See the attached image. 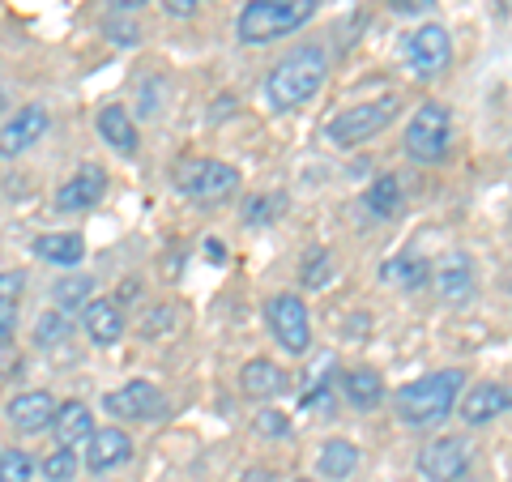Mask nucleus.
Instances as JSON below:
<instances>
[{
	"instance_id": "nucleus-4",
	"label": "nucleus",
	"mask_w": 512,
	"mask_h": 482,
	"mask_svg": "<svg viewBox=\"0 0 512 482\" xmlns=\"http://www.w3.org/2000/svg\"><path fill=\"white\" fill-rule=\"evenodd\" d=\"M448 141H453V111H448L444 103H423L419 111L410 116L406 124V154L414 158V163H440V158L448 154Z\"/></svg>"
},
{
	"instance_id": "nucleus-26",
	"label": "nucleus",
	"mask_w": 512,
	"mask_h": 482,
	"mask_svg": "<svg viewBox=\"0 0 512 482\" xmlns=\"http://www.w3.org/2000/svg\"><path fill=\"white\" fill-rule=\"evenodd\" d=\"M52 299H56L60 312H82L86 303L94 299V278H90V273H73V278H60L56 291H52Z\"/></svg>"
},
{
	"instance_id": "nucleus-11",
	"label": "nucleus",
	"mask_w": 512,
	"mask_h": 482,
	"mask_svg": "<svg viewBox=\"0 0 512 482\" xmlns=\"http://www.w3.org/2000/svg\"><path fill=\"white\" fill-rule=\"evenodd\" d=\"M103 192H107V171L90 163L82 171H73L69 180L56 188V210L60 214H86L103 201Z\"/></svg>"
},
{
	"instance_id": "nucleus-9",
	"label": "nucleus",
	"mask_w": 512,
	"mask_h": 482,
	"mask_svg": "<svg viewBox=\"0 0 512 482\" xmlns=\"http://www.w3.org/2000/svg\"><path fill=\"white\" fill-rule=\"evenodd\" d=\"M103 406H107V414H116V419L154 423V419H163L167 401H163V393H158L150 380H128L124 389L107 393V401H103Z\"/></svg>"
},
{
	"instance_id": "nucleus-25",
	"label": "nucleus",
	"mask_w": 512,
	"mask_h": 482,
	"mask_svg": "<svg viewBox=\"0 0 512 482\" xmlns=\"http://www.w3.org/2000/svg\"><path fill=\"white\" fill-rule=\"evenodd\" d=\"M363 201L376 218H393L397 210H402V184H397V175H376Z\"/></svg>"
},
{
	"instance_id": "nucleus-35",
	"label": "nucleus",
	"mask_w": 512,
	"mask_h": 482,
	"mask_svg": "<svg viewBox=\"0 0 512 482\" xmlns=\"http://www.w3.org/2000/svg\"><path fill=\"white\" fill-rule=\"evenodd\" d=\"M205 244H210V248H205V252H210V261H218V256H227V252L218 248V239H205Z\"/></svg>"
},
{
	"instance_id": "nucleus-22",
	"label": "nucleus",
	"mask_w": 512,
	"mask_h": 482,
	"mask_svg": "<svg viewBox=\"0 0 512 482\" xmlns=\"http://www.w3.org/2000/svg\"><path fill=\"white\" fill-rule=\"evenodd\" d=\"M342 393L355 410H376L384 401V380L372 372V367H359V372H346L342 376Z\"/></svg>"
},
{
	"instance_id": "nucleus-3",
	"label": "nucleus",
	"mask_w": 512,
	"mask_h": 482,
	"mask_svg": "<svg viewBox=\"0 0 512 482\" xmlns=\"http://www.w3.org/2000/svg\"><path fill=\"white\" fill-rule=\"evenodd\" d=\"M316 13V0H248L239 13V39L244 43H274L282 35H295Z\"/></svg>"
},
{
	"instance_id": "nucleus-5",
	"label": "nucleus",
	"mask_w": 512,
	"mask_h": 482,
	"mask_svg": "<svg viewBox=\"0 0 512 482\" xmlns=\"http://www.w3.org/2000/svg\"><path fill=\"white\" fill-rule=\"evenodd\" d=\"M397 116V99H376V103H359V107H346L338 111L329 124H325V141L329 146H359V141H372L376 133L393 124Z\"/></svg>"
},
{
	"instance_id": "nucleus-17",
	"label": "nucleus",
	"mask_w": 512,
	"mask_h": 482,
	"mask_svg": "<svg viewBox=\"0 0 512 482\" xmlns=\"http://www.w3.org/2000/svg\"><path fill=\"white\" fill-rule=\"evenodd\" d=\"M82 325L94 346H116L124 337V312L116 299H90L82 308Z\"/></svg>"
},
{
	"instance_id": "nucleus-6",
	"label": "nucleus",
	"mask_w": 512,
	"mask_h": 482,
	"mask_svg": "<svg viewBox=\"0 0 512 482\" xmlns=\"http://www.w3.org/2000/svg\"><path fill=\"white\" fill-rule=\"evenodd\" d=\"M239 188V171L218 163V158H192V163L180 167V192H188L192 201H227L231 192Z\"/></svg>"
},
{
	"instance_id": "nucleus-21",
	"label": "nucleus",
	"mask_w": 512,
	"mask_h": 482,
	"mask_svg": "<svg viewBox=\"0 0 512 482\" xmlns=\"http://www.w3.org/2000/svg\"><path fill=\"white\" fill-rule=\"evenodd\" d=\"M99 133H103V141L111 150H120V154H133L137 150V124H133V116L120 107V103H111V107H103L99 111Z\"/></svg>"
},
{
	"instance_id": "nucleus-34",
	"label": "nucleus",
	"mask_w": 512,
	"mask_h": 482,
	"mask_svg": "<svg viewBox=\"0 0 512 482\" xmlns=\"http://www.w3.org/2000/svg\"><path fill=\"white\" fill-rule=\"evenodd\" d=\"M111 9H120V13H137L141 5H150V0H107Z\"/></svg>"
},
{
	"instance_id": "nucleus-31",
	"label": "nucleus",
	"mask_w": 512,
	"mask_h": 482,
	"mask_svg": "<svg viewBox=\"0 0 512 482\" xmlns=\"http://www.w3.org/2000/svg\"><path fill=\"white\" fill-rule=\"evenodd\" d=\"M325 282H329V256L320 248H312L308 261H303V286H308V291H320Z\"/></svg>"
},
{
	"instance_id": "nucleus-33",
	"label": "nucleus",
	"mask_w": 512,
	"mask_h": 482,
	"mask_svg": "<svg viewBox=\"0 0 512 482\" xmlns=\"http://www.w3.org/2000/svg\"><path fill=\"white\" fill-rule=\"evenodd\" d=\"M205 0H167V13L171 18H184V13H192V9H201Z\"/></svg>"
},
{
	"instance_id": "nucleus-27",
	"label": "nucleus",
	"mask_w": 512,
	"mask_h": 482,
	"mask_svg": "<svg viewBox=\"0 0 512 482\" xmlns=\"http://www.w3.org/2000/svg\"><path fill=\"white\" fill-rule=\"evenodd\" d=\"M69 316H64L60 308L56 312H43L39 320H35V346H60L64 337H69Z\"/></svg>"
},
{
	"instance_id": "nucleus-24",
	"label": "nucleus",
	"mask_w": 512,
	"mask_h": 482,
	"mask_svg": "<svg viewBox=\"0 0 512 482\" xmlns=\"http://www.w3.org/2000/svg\"><path fill=\"white\" fill-rule=\"evenodd\" d=\"M22 291H26V278H22V273H0V346H5L9 333H13Z\"/></svg>"
},
{
	"instance_id": "nucleus-8",
	"label": "nucleus",
	"mask_w": 512,
	"mask_h": 482,
	"mask_svg": "<svg viewBox=\"0 0 512 482\" xmlns=\"http://www.w3.org/2000/svg\"><path fill=\"white\" fill-rule=\"evenodd\" d=\"M406 60L419 77H440L448 64H453V39H448V30L436 26V22L419 26L406 43Z\"/></svg>"
},
{
	"instance_id": "nucleus-13",
	"label": "nucleus",
	"mask_w": 512,
	"mask_h": 482,
	"mask_svg": "<svg viewBox=\"0 0 512 482\" xmlns=\"http://www.w3.org/2000/svg\"><path fill=\"white\" fill-rule=\"evenodd\" d=\"M512 410V389L508 384H474V389L461 397V423H470V427H483L491 419H500V414Z\"/></svg>"
},
{
	"instance_id": "nucleus-15",
	"label": "nucleus",
	"mask_w": 512,
	"mask_h": 482,
	"mask_svg": "<svg viewBox=\"0 0 512 482\" xmlns=\"http://www.w3.org/2000/svg\"><path fill=\"white\" fill-rule=\"evenodd\" d=\"M431 282H436L440 299L466 303V299L474 295V265H470V256H466V252H448L444 261L431 269Z\"/></svg>"
},
{
	"instance_id": "nucleus-1",
	"label": "nucleus",
	"mask_w": 512,
	"mask_h": 482,
	"mask_svg": "<svg viewBox=\"0 0 512 482\" xmlns=\"http://www.w3.org/2000/svg\"><path fill=\"white\" fill-rule=\"evenodd\" d=\"M325 77H329V56L320 47H291V56H282L274 73H269L265 99L274 111H295L325 86Z\"/></svg>"
},
{
	"instance_id": "nucleus-30",
	"label": "nucleus",
	"mask_w": 512,
	"mask_h": 482,
	"mask_svg": "<svg viewBox=\"0 0 512 482\" xmlns=\"http://www.w3.org/2000/svg\"><path fill=\"white\" fill-rule=\"evenodd\" d=\"M73 474H77L73 448H56V453H47V461H43V478L47 482H73Z\"/></svg>"
},
{
	"instance_id": "nucleus-29",
	"label": "nucleus",
	"mask_w": 512,
	"mask_h": 482,
	"mask_svg": "<svg viewBox=\"0 0 512 482\" xmlns=\"http://www.w3.org/2000/svg\"><path fill=\"white\" fill-rule=\"evenodd\" d=\"M384 278H397L402 286H419V282L431 278V265H427V261H410V256H402V261L384 265Z\"/></svg>"
},
{
	"instance_id": "nucleus-28",
	"label": "nucleus",
	"mask_w": 512,
	"mask_h": 482,
	"mask_svg": "<svg viewBox=\"0 0 512 482\" xmlns=\"http://www.w3.org/2000/svg\"><path fill=\"white\" fill-rule=\"evenodd\" d=\"M35 478V461L22 448H5L0 453V482H30Z\"/></svg>"
},
{
	"instance_id": "nucleus-12",
	"label": "nucleus",
	"mask_w": 512,
	"mask_h": 482,
	"mask_svg": "<svg viewBox=\"0 0 512 482\" xmlns=\"http://www.w3.org/2000/svg\"><path fill=\"white\" fill-rule=\"evenodd\" d=\"M47 128H52V116H47V107H39V103L18 107V116H13L5 128H0V154L13 158V154L30 150L35 141L47 137Z\"/></svg>"
},
{
	"instance_id": "nucleus-2",
	"label": "nucleus",
	"mask_w": 512,
	"mask_h": 482,
	"mask_svg": "<svg viewBox=\"0 0 512 482\" xmlns=\"http://www.w3.org/2000/svg\"><path fill=\"white\" fill-rule=\"evenodd\" d=\"M461 376L457 367H444V372H431L410 380L406 389H397V419L406 427H431V423H444L457 406V393H461Z\"/></svg>"
},
{
	"instance_id": "nucleus-10",
	"label": "nucleus",
	"mask_w": 512,
	"mask_h": 482,
	"mask_svg": "<svg viewBox=\"0 0 512 482\" xmlns=\"http://www.w3.org/2000/svg\"><path fill=\"white\" fill-rule=\"evenodd\" d=\"M466 465H470V444L461 436H440L419 453V470L427 474V482H457L466 474Z\"/></svg>"
},
{
	"instance_id": "nucleus-38",
	"label": "nucleus",
	"mask_w": 512,
	"mask_h": 482,
	"mask_svg": "<svg viewBox=\"0 0 512 482\" xmlns=\"http://www.w3.org/2000/svg\"><path fill=\"white\" fill-rule=\"evenodd\" d=\"M295 482H312V478H295Z\"/></svg>"
},
{
	"instance_id": "nucleus-36",
	"label": "nucleus",
	"mask_w": 512,
	"mask_h": 482,
	"mask_svg": "<svg viewBox=\"0 0 512 482\" xmlns=\"http://www.w3.org/2000/svg\"><path fill=\"white\" fill-rule=\"evenodd\" d=\"M423 0H393V9H419Z\"/></svg>"
},
{
	"instance_id": "nucleus-20",
	"label": "nucleus",
	"mask_w": 512,
	"mask_h": 482,
	"mask_svg": "<svg viewBox=\"0 0 512 482\" xmlns=\"http://www.w3.org/2000/svg\"><path fill=\"white\" fill-rule=\"evenodd\" d=\"M35 252L47 265H77L86 256V239L77 231H47L35 239Z\"/></svg>"
},
{
	"instance_id": "nucleus-14",
	"label": "nucleus",
	"mask_w": 512,
	"mask_h": 482,
	"mask_svg": "<svg viewBox=\"0 0 512 482\" xmlns=\"http://www.w3.org/2000/svg\"><path fill=\"white\" fill-rule=\"evenodd\" d=\"M56 410H60V406L52 401V393L30 389V393H18V397L9 401V423H13V431H22V436H35V431L52 427Z\"/></svg>"
},
{
	"instance_id": "nucleus-18",
	"label": "nucleus",
	"mask_w": 512,
	"mask_h": 482,
	"mask_svg": "<svg viewBox=\"0 0 512 482\" xmlns=\"http://www.w3.org/2000/svg\"><path fill=\"white\" fill-rule=\"evenodd\" d=\"M52 431H56V444L60 448H73V444H90L94 436V414L86 401H60L56 419H52Z\"/></svg>"
},
{
	"instance_id": "nucleus-7",
	"label": "nucleus",
	"mask_w": 512,
	"mask_h": 482,
	"mask_svg": "<svg viewBox=\"0 0 512 482\" xmlns=\"http://www.w3.org/2000/svg\"><path fill=\"white\" fill-rule=\"evenodd\" d=\"M265 320H269V329H274L282 350H291V355H303V350H308L312 325H308V308H303L299 295H291V291L274 295L265 303Z\"/></svg>"
},
{
	"instance_id": "nucleus-37",
	"label": "nucleus",
	"mask_w": 512,
	"mask_h": 482,
	"mask_svg": "<svg viewBox=\"0 0 512 482\" xmlns=\"http://www.w3.org/2000/svg\"><path fill=\"white\" fill-rule=\"evenodd\" d=\"M0 111H5V90H0Z\"/></svg>"
},
{
	"instance_id": "nucleus-19",
	"label": "nucleus",
	"mask_w": 512,
	"mask_h": 482,
	"mask_svg": "<svg viewBox=\"0 0 512 482\" xmlns=\"http://www.w3.org/2000/svg\"><path fill=\"white\" fill-rule=\"evenodd\" d=\"M286 376L278 363H269V359H252L244 363V372H239V389H244V397L252 401H269V397H278L286 393Z\"/></svg>"
},
{
	"instance_id": "nucleus-16",
	"label": "nucleus",
	"mask_w": 512,
	"mask_h": 482,
	"mask_svg": "<svg viewBox=\"0 0 512 482\" xmlns=\"http://www.w3.org/2000/svg\"><path fill=\"white\" fill-rule=\"evenodd\" d=\"M128 457H133V436L120 427H103V431H94L90 444H86V465L94 474H107V470H116V465H124Z\"/></svg>"
},
{
	"instance_id": "nucleus-23",
	"label": "nucleus",
	"mask_w": 512,
	"mask_h": 482,
	"mask_svg": "<svg viewBox=\"0 0 512 482\" xmlns=\"http://www.w3.org/2000/svg\"><path fill=\"white\" fill-rule=\"evenodd\" d=\"M355 465H359V448L350 444V440H329L325 448H320V457H316L320 478H329V482L350 478V470H355Z\"/></svg>"
},
{
	"instance_id": "nucleus-32",
	"label": "nucleus",
	"mask_w": 512,
	"mask_h": 482,
	"mask_svg": "<svg viewBox=\"0 0 512 482\" xmlns=\"http://www.w3.org/2000/svg\"><path fill=\"white\" fill-rule=\"evenodd\" d=\"M256 427H261L265 436H286V431H291V419L278 414V410H261V414H256Z\"/></svg>"
}]
</instances>
